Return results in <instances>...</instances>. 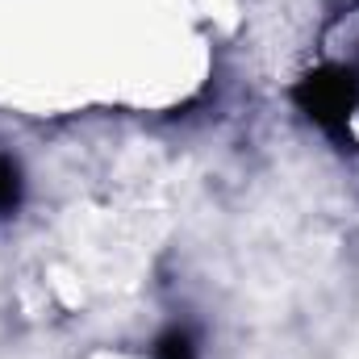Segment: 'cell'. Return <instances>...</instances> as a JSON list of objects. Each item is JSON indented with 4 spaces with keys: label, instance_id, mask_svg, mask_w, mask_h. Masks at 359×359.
Wrapping results in <instances>:
<instances>
[{
    "label": "cell",
    "instance_id": "1",
    "mask_svg": "<svg viewBox=\"0 0 359 359\" xmlns=\"http://www.w3.org/2000/svg\"><path fill=\"white\" fill-rule=\"evenodd\" d=\"M292 100L326 134L343 138L347 121H351V113H355V104H359V80H355V72H347V67H318V72H309V76L297 80Z\"/></svg>",
    "mask_w": 359,
    "mask_h": 359
},
{
    "label": "cell",
    "instance_id": "2",
    "mask_svg": "<svg viewBox=\"0 0 359 359\" xmlns=\"http://www.w3.org/2000/svg\"><path fill=\"white\" fill-rule=\"evenodd\" d=\"M21 205V172L0 155V213H13Z\"/></svg>",
    "mask_w": 359,
    "mask_h": 359
},
{
    "label": "cell",
    "instance_id": "3",
    "mask_svg": "<svg viewBox=\"0 0 359 359\" xmlns=\"http://www.w3.org/2000/svg\"><path fill=\"white\" fill-rule=\"evenodd\" d=\"M155 359H196V347H192V334L188 330H168L155 347Z\"/></svg>",
    "mask_w": 359,
    "mask_h": 359
}]
</instances>
